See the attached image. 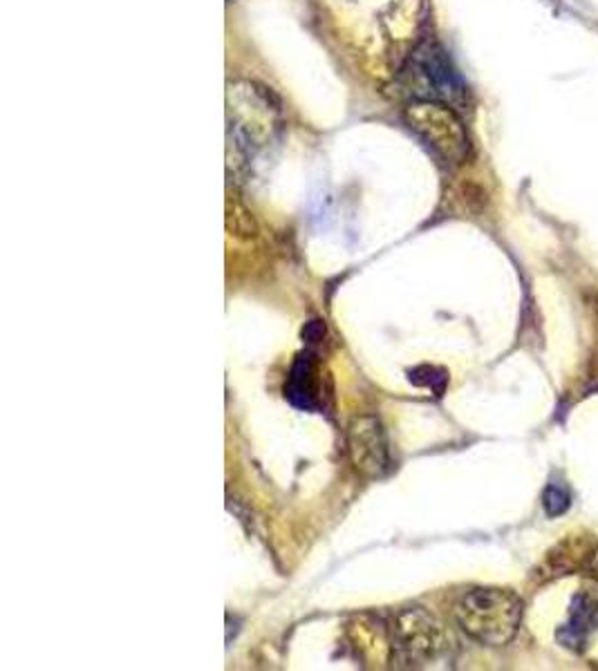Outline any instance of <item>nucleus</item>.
Returning a JSON list of instances; mask_svg holds the SVG:
<instances>
[{
    "mask_svg": "<svg viewBox=\"0 0 598 671\" xmlns=\"http://www.w3.org/2000/svg\"><path fill=\"white\" fill-rule=\"evenodd\" d=\"M399 88L413 101H438L460 110L466 103V86L453 68L447 49L426 36L399 70Z\"/></svg>",
    "mask_w": 598,
    "mask_h": 671,
    "instance_id": "obj_1",
    "label": "nucleus"
},
{
    "mask_svg": "<svg viewBox=\"0 0 598 671\" xmlns=\"http://www.w3.org/2000/svg\"><path fill=\"white\" fill-rule=\"evenodd\" d=\"M455 618L473 640L503 647L518 634L522 604L507 589H473L455 604Z\"/></svg>",
    "mask_w": 598,
    "mask_h": 671,
    "instance_id": "obj_2",
    "label": "nucleus"
},
{
    "mask_svg": "<svg viewBox=\"0 0 598 671\" xmlns=\"http://www.w3.org/2000/svg\"><path fill=\"white\" fill-rule=\"evenodd\" d=\"M404 120L444 163H462L466 159L471 144L455 107L438 101H413Z\"/></svg>",
    "mask_w": 598,
    "mask_h": 671,
    "instance_id": "obj_3",
    "label": "nucleus"
},
{
    "mask_svg": "<svg viewBox=\"0 0 598 671\" xmlns=\"http://www.w3.org/2000/svg\"><path fill=\"white\" fill-rule=\"evenodd\" d=\"M447 647V634L442 625L421 606L404 609L393 623V653L397 662L417 667L438 658Z\"/></svg>",
    "mask_w": 598,
    "mask_h": 671,
    "instance_id": "obj_4",
    "label": "nucleus"
},
{
    "mask_svg": "<svg viewBox=\"0 0 598 671\" xmlns=\"http://www.w3.org/2000/svg\"><path fill=\"white\" fill-rule=\"evenodd\" d=\"M348 455L363 477H384L391 470V453L382 421L372 414L354 417L348 428Z\"/></svg>",
    "mask_w": 598,
    "mask_h": 671,
    "instance_id": "obj_5",
    "label": "nucleus"
},
{
    "mask_svg": "<svg viewBox=\"0 0 598 671\" xmlns=\"http://www.w3.org/2000/svg\"><path fill=\"white\" fill-rule=\"evenodd\" d=\"M318 389H320L318 365L312 361L309 354H305V356L298 359V363L292 369L287 397L296 406L309 410V408H314L318 403Z\"/></svg>",
    "mask_w": 598,
    "mask_h": 671,
    "instance_id": "obj_6",
    "label": "nucleus"
},
{
    "mask_svg": "<svg viewBox=\"0 0 598 671\" xmlns=\"http://www.w3.org/2000/svg\"><path fill=\"white\" fill-rule=\"evenodd\" d=\"M410 380H413L415 385L430 387V389L435 391V395L442 397V391H444V387H447V383H449V374H447L444 369H440V367H428V365H424V367L410 369Z\"/></svg>",
    "mask_w": 598,
    "mask_h": 671,
    "instance_id": "obj_7",
    "label": "nucleus"
},
{
    "mask_svg": "<svg viewBox=\"0 0 598 671\" xmlns=\"http://www.w3.org/2000/svg\"><path fill=\"white\" fill-rule=\"evenodd\" d=\"M227 227L236 236H245V238H253L256 236V221H253V217L245 208H240L238 204H232V202L227 206Z\"/></svg>",
    "mask_w": 598,
    "mask_h": 671,
    "instance_id": "obj_8",
    "label": "nucleus"
},
{
    "mask_svg": "<svg viewBox=\"0 0 598 671\" xmlns=\"http://www.w3.org/2000/svg\"><path fill=\"white\" fill-rule=\"evenodd\" d=\"M545 511L550 518H558L569 509V492L563 486H550L545 492Z\"/></svg>",
    "mask_w": 598,
    "mask_h": 671,
    "instance_id": "obj_9",
    "label": "nucleus"
},
{
    "mask_svg": "<svg viewBox=\"0 0 598 671\" xmlns=\"http://www.w3.org/2000/svg\"><path fill=\"white\" fill-rule=\"evenodd\" d=\"M591 569H594V576L598 578V555L591 557Z\"/></svg>",
    "mask_w": 598,
    "mask_h": 671,
    "instance_id": "obj_10",
    "label": "nucleus"
}]
</instances>
